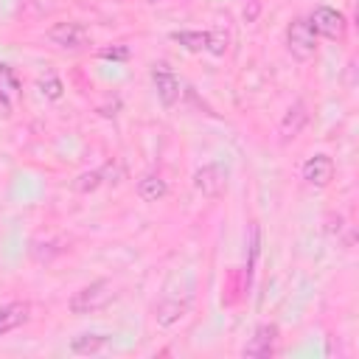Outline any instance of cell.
Returning <instances> with one entry per match:
<instances>
[{
    "label": "cell",
    "mask_w": 359,
    "mask_h": 359,
    "mask_svg": "<svg viewBox=\"0 0 359 359\" xmlns=\"http://www.w3.org/2000/svg\"><path fill=\"white\" fill-rule=\"evenodd\" d=\"M115 298V287L109 284V281H93V284H87V287H82L73 298H70V312L73 314H93V312H98V309H104L109 300Z\"/></svg>",
    "instance_id": "cell-1"
},
{
    "label": "cell",
    "mask_w": 359,
    "mask_h": 359,
    "mask_svg": "<svg viewBox=\"0 0 359 359\" xmlns=\"http://www.w3.org/2000/svg\"><path fill=\"white\" fill-rule=\"evenodd\" d=\"M287 48L300 62H306V59L314 56V51H317V34L312 31L309 20L298 17V20L289 23V29H287Z\"/></svg>",
    "instance_id": "cell-2"
},
{
    "label": "cell",
    "mask_w": 359,
    "mask_h": 359,
    "mask_svg": "<svg viewBox=\"0 0 359 359\" xmlns=\"http://www.w3.org/2000/svg\"><path fill=\"white\" fill-rule=\"evenodd\" d=\"M309 26H312L314 34H320L326 40H342L345 37V29H348L342 12H337L331 6H317L312 12V17H309Z\"/></svg>",
    "instance_id": "cell-3"
},
{
    "label": "cell",
    "mask_w": 359,
    "mask_h": 359,
    "mask_svg": "<svg viewBox=\"0 0 359 359\" xmlns=\"http://www.w3.org/2000/svg\"><path fill=\"white\" fill-rule=\"evenodd\" d=\"M48 40L62 51H84L90 45V34L82 23H56L48 31Z\"/></svg>",
    "instance_id": "cell-4"
},
{
    "label": "cell",
    "mask_w": 359,
    "mask_h": 359,
    "mask_svg": "<svg viewBox=\"0 0 359 359\" xmlns=\"http://www.w3.org/2000/svg\"><path fill=\"white\" fill-rule=\"evenodd\" d=\"M224 180H227L224 169H222L219 163H208V166L197 169V174H194V188H197L202 197L216 199V197L224 191Z\"/></svg>",
    "instance_id": "cell-5"
},
{
    "label": "cell",
    "mask_w": 359,
    "mask_h": 359,
    "mask_svg": "<svg viewBox=\"0 0 359 359\" xmlns=\"http://www.w3.org/2000/svg\"><path fill=\"white\" fill-rule=\"evenodd\" d=\"M152 82L158 87V98L163 101V107H174L180 101V82H177L174 70L166 62L152 68Z\"/></svg>",
    "instance_id": "cell-6"
},
{
    "label": "cell",
    "mask_w": 359,
    "mask_h": 359,
    "mask_svg": "<svg viewBox=\"0 0 359 359\" xmlns=\"http://www.w3.org/2000/svg\"><path fill=\"white\" fill-rule=\"evenodd\" d=\"M275 342H278V326L275 323H264L256 328V334L250 337V342L245 345V356H253V359H264V356H273L275 353Z\"/></svg>",
    "instance_id": "cell-7"
},
{
    "label": "cell",
    "mask_w": 359,
    "mask_h": 359,
    "mask_svg": "<svg viewBox=\"0 0 359 359\" xmlns=\"http://www.w3.org/2000/svg\"><path fill=\"white\" fill-rule=\"evenodd\" d=\"M303 180L314 188H326L334 180V160L328 155H314L303 163Z\"/></svg>",
    "instance_id": "cell-8"
},
{
    "label": "cell",
    "mask_w": 359,
    "mask_h": 359,
    "mask_svg": "<svg viewBox=\"0 0 359 359\" xmlns=\"http://www.w3.org/2000/svg\"><path fill=\"white\" fill-rule=\"evenodd\" d=\"M306 121H309V109H306V104H303V101H295V104L287 109L284 121H281V141H284V144L295 141V138L303 132Z\"/></svg>",
    "instance_id": "cell-9"
},
{
    "label": "cell",
    "mask_w": 359,
    "mask_h": 359,
    "mask_svg": "<svg viewBox=\"0 0 359 359\" xmlns=\"http://www.w3.org/2000/svg\"><path fill=\"white\" fill-rule=\"evenodd\" d=\"M31 317V306L26 300H17V303H9V306H0V337L26 326Z\"/></svg>",
    "instance_id": "cell-10"
},
{
    "label": "cell",
    "mask_w": 359,
    "mask_h": 359,
    "mask_svg": "<svg viewBox=\"0 0 359 359\" xmlns=\"http://www.w3.org/2000/svg\"><path fill=\"white\" fill-rule=\"evenodd\" d=\"M185 312H188V300L166 298V300H160V303H158V309H155V320H158V326L169 328V326H174Z\"/></svg>",
    "instance_id": "cell-11"
},
{
    "label": "cell",
    "mask_w": 359,
    "mask_h": 359,
    "mask_svg": "<svg viewBox=\"0 0 359 359\" xmlns=\"http://www.w3.org/2000/svg\"><path fill=\"white\" fill-rule=\"evenodd\" d=\"M169 194V185H166V180L160 177V174H144L141 180H138V197L144 199V202H158V199H163Z\"/></svg>",
    "instance_id": "cell-12"
},
{
    "label": "cell",
    "mask_w": 359,
    "mask_h": 359,
    "mask_svg": "<svg viewBox=\"0 0 359 359\" xmlns=\"http://www.w3.org/2000/svg\"><path fill=\"white\" fill-rule=\"evenodd\" d=\"M107 342H109L107 334H79L70 339V351L79 356H87V353H98Z\"/></svg>",
    "instance_id": "cell-13"
},
{
    "label": "cell",
    "mask_w": 359,
    "mask_h": 359,
    "mask_svg": "<svg viewBox=\"0 0 359 359\" xmlns=\"http://www.w3.org/2000/svg\"><path fill=\"white\" fill-rule=\"evenodd\" d=\"M171 40L180 43L185 51L197 54V51H205V45H208V31H174Z\"/></svg>",
    "instance_id": "cell-14"
},
{
    "label": "cell",
    "mask_w": 359,
    "mask_h": 359,
    "mask_svg": "<svg viewBox=\"0 0 359 359\" xmlns=\"http://www.w3.org/2000/svg\"><path fill=\"white\" fill-rule=\"evenodd\" d=\"M101 183H104V171H101V169H96V171H84V174H79V177H76L73 191H79V194H90V191H96Z\"/></svg>",
    "instance_id": "cell-15"
},
{
    "label": "cell",
    "mask_w": 359,
    "mask_h": 359,
    "mask_svg": "<svg viewBox=\"0 0 359 359\" xmlns=\"http://www.w3.org/2000/svg\"><path fill=\"white\" fill-rule=\"evenodd\" d=\"M17 90H20V82H17L15 70H12L9 65H3V62H0V96H3V98H9V96H15Z\"/></svg>",
    "instance_id": "cell-16"
},
{
    "label": "cell",
    "mask_w": 359,
    "mask_h": 359,
    "mask_svg": "<svg viewBox=\"0 0 359 359\" xmlns=\"http://www.w3.org/2000/svg\"><path fill=\"white\" fill-rule=\"evenodd\" d=\"M227 34H222V31H208V45H205V51H211L213 56H224V51H227Z\"/></svg>",
    "instance_id": "cell-17"
},
{
    "label": "cell",
    "mask_w": 359,
    "mask_h": 359,
    "mask_svg": "<svg viewBox=\"0 0 359 359\" xmlns=\"http://www.w3.org/2000/svg\"><path fill=\"white\" fill-rule=\"evenodd\" d=\"M101 59H112V62H127L130 59V48L127 45H112V48H101L98 51Z\"/></svg>",
    "instance_id": "cell-18"
},
{
    "label": "cell",
    "mask_w": 359,
    "mask_h": 359,
    "mask_svg": "<svg viewBox=\"0 0 359 359\" xmlns=\"http://www.w3.org/2000/svg\"><path fill=\"white\" fill-rule=\"evenodd\" d=\"M40 90H43L45 98H54V101H56V98H62V90H65V87H62L59 79L51 76V79H43V82H40Z\"/></svg>",
    "instance_id": "cell-19"
},
{
    "label": "cell",
    "mask_w": 359,
    "mask_h": 359,
    "mask_svg": "<svg viewBox=\"0 0 359 359\" xmlns=\"http://www.w3.org/2000/svg\"><path fill=\"white\" fill-rule=\"evenodd\" d=\"M259 17V0H250V9H245V20L253 23Z\"/></svg>",
    "instance_id": "cell-20"
},
{
    "label": "cell",
    "mask_w": 359,
    "mask_h": 359,
    "mask_svg": "<svg viewBox=\"0 0 359 359\" xmlns=\"http://www.w3.org/2000/svg\"><path fill=\"white\" fill-rule=\"evenodd\" d=\"M152 3H163V0H152Z\"/></svg>",
    "instance_id": "cell-21"
}]
</instances>
